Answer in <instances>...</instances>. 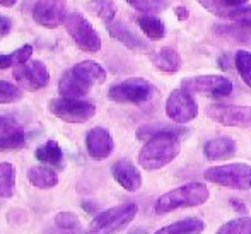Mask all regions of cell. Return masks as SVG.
<instances>
[{"label": "cell", "mask_w": 251, "mask_h": 234, "mask_svg": "<svg viewBox=\"0 0 251 234\" xmlns=\"http://www.w3.org/2000/svg\"><path fill=\"white\" fill-rule=\"evenodd\" d=\"M86 149L91 157L101 161L111 156L115 149V140L104 127H94L86 135Z\"/></svg>", "instance_id": "cell-14"}, {"label": "cell", "mask_w": 251, "mask_h": 234, "mask_svg": "<svg viewBox=\"0 0 251 234\" xmlns=\"http://www.w3.org/2000/svg\"><path fill=\"white\" fill-rule=\"evenodd\" d=\"M31 55H33V47L31 45H24V47L17 48L16 52L9 53V55H0V70L9 69V67L26 65L29 62Z\"/></svg>", "instance_id": "cell-28"}, {"label": "cell", "mask_w": 251, "mask_h": 234, "mask_svg": "<svg viewBox=\"0 0 251 234\" xmlns=\"http://www.w3.org/2000/svg\"><path fill=\"white\" fill-rule=\"evenodd\" d=\"M65 17V0H38L33 7V19L48 29L63 24Z\"/></svg>", "instance_id": "cell-12"}, {"label": "cell", "mask_w": 251, "mask_h": 234, "mask_svg": "<svg viewBox=\"0 0 251 234\" xmlns=\"http://www.w3.org/2000/svg\"><path fill=\"white\" fill-rule=\"evenodd\" d=\"M181 87L188 93L207 98H227L232 93V82L224 76H195L181 80Z\"/></svg>", "instance_id": "cell-7"}, {"label": "cell", "mask_w": 251, "mask_h": 234, "mask_svg": "<svg viewBox=\"0 0 251 234\" xmlns=\"http://www.w3.org/2000/svg\"><path fill=\"white\" fill-rule=\"evenodd\" d=\"M215 234H251V217H238L227 221Z\"/></svg>", "instance_id": "cell-31"}, {"label": "cell", "mask_w": 251, "mask_h": 234, "mask_svg": "<svg viewBox=\"0 0 251 234\" xmlns=\"http://www.w3.org/2000/svg\"><path fill=\"white\" fill-rule=\"evenodd\" d=\"M229 21L239 24L243 27H251V5L241 7V9H234L229 16Z\"/></svg>", "instance_id": "cell-35"}, {"label": "cell", "mask_w": 251, "mask_h": 234, "mask_svg": "<svg viewBox=\"0 0 251 234\" xmlns=\"http://www.w3.org/2000/svg\"><path fill=\"white\" fill-rule=\"evenodd\" d=\"M48 108L56 118L67 123H86L96 115V106L89 101H80V99H51Z\"/></svg>", "instance_id": "cell-8"}, {"label": "cell", "mask_w": 251, "mask_h": 234, "mask_svg": "<svg viewBox=\"0 0 251 234\" xmlns=\"http://www.w3.org/2000/svg\"><path fill=\"white\" fill-rule=\"evenodd\" d=\"M236 142L231 137H215L210 139L208 142H205L203 145V156L208 161H222V159H229L236 154Z\"/></svg>", "instance_id": "cell-18"}, {"label": "cell", "mask_w": 251, "mask_h": 234, "mask_svg": "<svg viewBox=\"0 0 251 234\" xmlns=\"http://www.w3.org/2000/svg\"><path fill=\"white\" fill-rule=\"evenodd\" d=\"M137 212H139V207H137V204H132V202L108 208V210L101 212L100 215L94 217V221L91 222L89 229H87V234L120 233L135 219Z\"/></svg>", "instance_id": "cell-3"}, {"label": "cell", "mask_w": 251, "mask_h": 234, "mask_svg": "<svg viewBox=\"0 0 251 234\" xmlns=\"http://www.w3.org/2000/svg\"><path fill=\"white\" fill-rule=\"evenodd\" d=\"M23 98V91L21 87L14 86V84L7 82V80H0V104H7V103H16Z\"/></svg>", "instance_id": "cell-33"}, {"label": "cell", "mask_w": 251, "mask_h": 234, "mask_svg": "<svg viewBox=\"0 0 251 234\" xmlns=\"http://www.w3.org/2000/svg\"><path fill=\"white\" fill-rule=\"evenodd\" d=\"M203 180L214 185L231 188V190H250L251 188V166L245 162L214 166L203 171Z\"/></svg>", "instance_id": "cell-4"}, {"label": "cell", "mask_w": 251, "mask_h": 234, "mask_svg": "<svg viewBox=\"0 0 251 234\" xmlns=\"http://www.w3.org/2000/svg\"><path fill=\"white\" fill-rule=\"evenodd\" d=\"M128 234H149V233H147V229H144V228H135V229H132Z\"/></svg>", "instance_id": "cell-42"}, {"label": "cell", "mask_w": 251, "mask_h": 234, "mask_svg": "<svg viewBox=\"0 0 251 234\" xmlns=\"http://www.w3.org/2000/svg\"><path fill=\"white\" fill-rule=\"evenodd\" d=\"M137 24H139V27L142 29V33L146 34L149 40L159 41V40H162L164 34H166L164 23L155 16H147V14L139 16L137 17Z\"/></svg>", "instance_id": "cell-24"}, {"label": "cell", "mask_w": 251, "mask_h": 234, "mask_svg": "<svg viewBox=\"0 0 251 234\" xmlns=\"http://www.w3.org/2000/svg\"><path fill=\"white\" fill-rule=\"evenodd\" d=\"M154 94V84L142 77L122 80V82L111 86L108 91V98L115 103H122V104H142V103L151 101Z\"/></svg>", "instance_id": "cell-5"}, {"label": "cell", "mask_w": 251, "mask_h": 234, "mask_svg": "<svg viewBox=\"0 0 251 234\" xmlns=\"http://www.w3.org/2000/svg\"><path fill=\"white\" fill-rule=\"evenodd\" d=\"M125 2L147 16H154L166 9V0H125Z\"/></svg>", "instance_id": "cell-32"}, {"label": "cell", "mask_w": 251, "mask_h": 234, "mask_svg": "<svg viewBox=\"0 0 251 234\" xmlns=\"http://www.w3.org/2000/svg\"><path fill=\"white\" fill-rule=\"evenodd\" d=\"M231 205H234V207H238V208H236V210H239V212H245V210H246L245 204H241V202H239V200H234V198H232V200H231Z\"/></svg>", "instance_id": "cell-39"}, {"label": "cell", "mask_w": 251, "mask_h": 234, "mask_svg": "<svg viewBox=\"0 0 251 234\" xmlns=\"http://www.w3.org/2000/svg\"><path fill=\"white\" fill-rule=\"evenodd\" d=\"M86 7L89 12L98 16L106 24H111L115 21L116 10H118L115 0H89L86 2Z\"/></svg>", "instance_id": "cell-26"}, {"label": "cell", "mask_w": 251, "mask_h": 234, "mask_svg": "<svg viewBox=\"0 0 251 234\" xmlns=\"http://www.w3.org/2000/svg\"><path fill=\"white\" fill-rule=\"evenodd\" d=\"M199 3L205 10H208L217 17H222V19H229V16H231V10L226 9L219 0H199Z\"/></svg>", "instance_id": "cell-34"}, {"label": "cell", "mask_w": 251, "mask_h": 234, "mask_svg": "<svg viewBox=\"0 0 251 234\" xmlns=\"http://www.w3.org/2000/svg\"><path fill=\"white\" fill-rule=\"evenodd\" d=\"M38 161L45 162V164L51 166V168L62 169L63 168V151L56 140H48L43 145L36 149L34 152Z\"/></svg>", "instance_id": "cell-21"}, {"label": "cell", "mask_w": 251, "mask_h": 234, "mask_svg": "<svg viewBox=\"0 0 251 234\" xmlns=\"http://www.w3.org/2000/svg\"><path fill=\"white\" fill-rule=\"evenodd\" d=\"M178 133H159L146 142L139 152V164L144 169H161L178 157L181 142Z\"/></svg>", "instance_id": "cell-1"}, {"label": "cell", "mask_w": 251, "mask_h": 234, "mask_svg": "<svg viewBox=\"0 0 251 234\" xmlns=\"http://www.w3.org/2000/svg\"><path fill=\"white\" fill-rule=\"evenodd\" d=\"M10 29H12V21L7 16H0V38L9 34Z\"/></svg>", "instance_id": "cell-37"}, {"label": "cell", "mask_w": 251, "mask_h": 234, "mask_svg": "<svg viewBox=\"0 0 251 234\" xmlns=\"http://www.w3.org/2000/svg\"><path fill=\"white\" fill-rule=\"evenodd\" d=\"M26 132L17 120L0 115V151H19L26 147Z\"/></svg>", "instance_id": "cell-13"}, {"label": "cell", "mask_w": 251, "mask_h": 234, "mask_svg": "<svg viewBox=\"0 0 251 234\" xmlns=\"http://www.w3.org/2000/svg\"><path fill=\"white\" fill-rule=\"evenodd\" d=\"M159 133H178V135H185L186 130L183 127H171V125H162V123H155V125H144L137 130V139L139 140H149L152 137L159 135Z\"/></svg>", "instance_id": "cell-29"}, {"label": "cell", "mask_w": 251, "mask_h": 234, "mask_svg": "<svg viewBox=\"0 0 251 234\" xmlns=\"http://www.w3.org/2000/svg\"><path fill=\"white\" fill-rule=\"evenodd\" d=\"M14 79L17 80L21 87L26 91H40L48 86L50 82V72H48L47 65L40 60L34 62H27L26 65H21L14 70Z\"/></svg>", "instance_id": "cell-11"}, {"label": "cell", "mask_w": 251, "mask_h": 234, "mask_svg": "<svg viewBox=\"0 0 251 234\" xmlns=\"http://www.w3.org/2000/svg\"><path fill=\"white\" fill-rule=\"evenodd\" d=\"M208 197H210V191L205 183L192 182L178 188H173V190L166 191L164 195H161L155 202L154 210L155 214L162 215L168 212L178 210V208L199 207L208 200Z\"/></svg>", "instance_id": "cell-2"}, {"label": "cell", "mask_w": 251, "mask_h": 234, "mask_svg": "<svg viewBox=\"0 0 251 234\" xmlns=\"http://www.w3.org/2000/svg\"><path fill=\"white\" fill-rule=\"evenodd\" d=\"M17 3V0H0V5H3V7H12V5H16Z\"/></svg>", "instance_id": "cell-40"}, {"label": "cell", "mask_w": 251, "mask_h": 234, "mask_svg": "<svg viewBox=\"0 0 251 234\" xmlns=\"http://www.w3.org/2000/svg\"><path fill=\"white\" fill-rule=\"evenodd\" d=\"M111 175L115 182L126 191H137L142 186V175L139 168L130 159H120L111 166Z\"/></svg>", "instance_id": "cell-15"}, {"label": "cell", "mask_w": 251, "mask_h": 234, "mask_svg": "<svg viewBox=\"0 0 251 234\" xmlns=\"http://www.w3.org/2000/svg\"><path fill=\"white\" fill-rule=\"evenodd\" d=\"M27 182L34 188L50 190V188H55L58 185V175L47 166H34L27 171Z\"/></svg>", "instance_id": "cell-22"}, {"label": "cell", "mask_w": 251, "mask_h": 234, "mask_svg": "<svg viewBox=\"0 0 251 234\" xmlns=\"http://www.w3.org/2000/svg\"><path fill=\"white\" fill-rule=\"evenodd\" d=\"M173 10H175V16L178 17L179 21H186L190 17V10H188V7H185V5H176Z\"/></svg>", "instance_id": "cell-38"}, {"label": "cell", "mask_w": 251, "mask_h": 234, "mask_svg": "<svg viewBox=\"0 0 251 234\" xmlns=\"http://www.w3.org/2000/svg\"><path fill=\"white\" fill-rule=\"evenodd\" d=\"M207 116L224 127H239V129L251 127V106L212 104L207 108Z\"/></svg>", "instance_id": "cell-10"}, {"label": "cell", "mask_w": 251, "mask_h": 234, "mask_svg": "<svg viewBox=\"0 0 251 234\" xmlns=\"http://www.w3.org/2000/svg\"><path fill=\"white\" fill-rule=\"evenodd\" d=\"M108 31L115 40H118L122 45H125L126 48H130L132 52H139V53H147L151 50L149 43L144 41L140 36H137L125 23L122 21H113L111 24H108Z\"/></svg>", "instance_id": "cell-16"}, {"label": "cell", "mask_w": 251, "mask_h": 234, "mask_svg": "<svg viewBox=\"0 0 251 234\" xmlns=\"http://www.w3.org/2000/svg\"><path fill=\"white\" fill-rule=\"evenodd\" d=\"M219 2H221L227 10H231L232 12L234 9H241L243 5H246L250 0H219Z\"/></svg>", "instance_id": "cell-36"}, {"label": "cell", "mask_w": 251, "mask_h": 234, "mask_svg": "<svg viewBox=\"0 0 251 234\" xmlns=\"http://www.w3.org/2000/svg\"><path fill=\"white\" fill-rule=\"evenodd\" d=\"M55 228L60 234H87L80 219L72 212H58L55 215Z\"/></svg>", "instance_id": "cell-25"}, {"label": "cell", "mask_w": 251, "mask_h": 234, "mask_svg": "<svg viewBox=\"0 0 251 234\" xmlns=\"http://www.w3.org/2000/svg\"><path fill=\"white\" fill-rule=\"evenodd\" d=\"M91 86L86 84L79 76L74 74V70H65L58 80V93L65 99H82L87 96Z\"/></svg>", "instance_id": "cell-17"}, {"label": "cell", "mask_w": 251, "mask_h": 234, "mask_svg": "<svg viewBox=\"0 0 251 234\" xmlns=\"http://www.w3.org/2000/svg\"><path fill=\"white\" fill-rule=\"evenodd\" d=\"M63 24H65L67 31H69L74 43L80 50L89 52V53H96L101 50L100 34H98V31L93 27V24H91L82 14H79V12L67 14Z\"/></svg>", "instance_id": "cell-6"}, {"label": "cell", "mask_w": 251, "mask_h": 234, "mask_svg": "<svg viewBox=\"0 0 251 234\" xmlns=\"http://www.w3.org/2000/svg\"><path fill=\"white\" fill-rule=\"evenodd\" d=\"M74 74L79 76L89 86H96V84H102L106 80V70L102 69L98 62L94 60H84L79 62L77 65L72 67Z\"/></svg>", "instance_id": "cell-20"}, {"label": "cell", "mask_w": 251, "mask_h": 234, "mask_svg": "<svg viewBox=\"0 0 251 234\" xmlns=\"http://www.w3.org/2000/svg\"><path fill=\"white\" fill-rule=\"evenodd\" d=\"M16 191V168L10 162H0V198H10Z\"/></svg>", "instance_id": "cell-27"}, {"label": "cell", "mask_w": 251, "mask_h": 234, "mask_svg": "<svg viewBox=\"0 0 251 234\" xmlns=\"http://www.w3.org/2000/svg\"><path fill=\"white\" fill-rule=\"evenodd\" d=\"M82 207L86 208V212H94L96 208H94V204H89V202H84Z\"/></svg>", "instance_id": "cell-41"}, {"label": "cell", "mask_w": 251, "mask_h": 234, "mask_svg": "<svg viewBox=\"0 0 251 234\" xmlns=\"http://www.w3.org/2000/svg\"><path fill=\"white\" fill-rule=\"evenodd\" d=\"M152 63L164 74H176L181 69V56L173 47H164L152 56Z\"/></svg>", "instance_id": "cell-19"}, {"label": "cell", "mask_w": 251, "mask_h": 234, "mask_svg": "<svg viewBox=\"0 0 251 234\" xmlns=\"http://www.w3.org/2000/svg\"><path fill=\"white\" fill-rule=\"evenodd\" d=\"M234 67L238 70L243 82L251 89V52L248 50H238L234 55Z\"/></svg>", "instance_id": "cell-30"}, {"label": "cell", "mask_w": 251, "mask_h": 234, "mask_svg": "<svg viewBox=\"0 0 251 234\" xmlns=\"http://www.w3.org/2000/svg\"><path fill=\"white\" fill-rule=\"evenodd\" d=\"M166 115L175 123H188L199 116V104L186 89H175L166 101Z\"/></svg>", "instance_id": "cell-9"}, {"label": "cell", "mask_w": 251, "mask_h": 234, "mask_svg": "<svg viewBox=\"0 0 251 234\" xmlns=\"http://www.w3.org/2000/svg\"><path fill=\"white\" fill-rule=\"evenodd\" d=\"M205 229V222L199 217H186L161 228L154 234H201Z\"/></svg>", "instance_id": "cell-23"}]
</instances>
